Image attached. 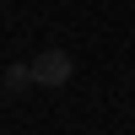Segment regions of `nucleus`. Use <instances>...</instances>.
<instances>
[{
    "label": "nucleus",
    "mask_w": 135,
    "mask_h": 135,
    "mask_svg": "<svg viewBox=\"0 0 135 135\" xmlns=\"http://www.w3.org/2000/svg\"><path fill=\"white\" fill-rule=\"evenodd\" d=\"M27 65H32V86H65L76 76V60L65 49H43L38 60H27Z\"/></svg>",
    "instance_id": "nucleus-1"
},
{
    "label": "nucleus",
    "mask_w": 135,
    "mask_h": 135,
    "mask_svg": "<svg viewBox=\"0 0 135 135\" xmlns=\"http://www.w3.org/2000/svg\"><path fill=\"white\" fill-rule=\"evenodd\" d=\"M22 86H32V65H11L6 70V92H22Z\"/></svg>",
    "instance_id": "nucleus-2"
}]
</instances>
